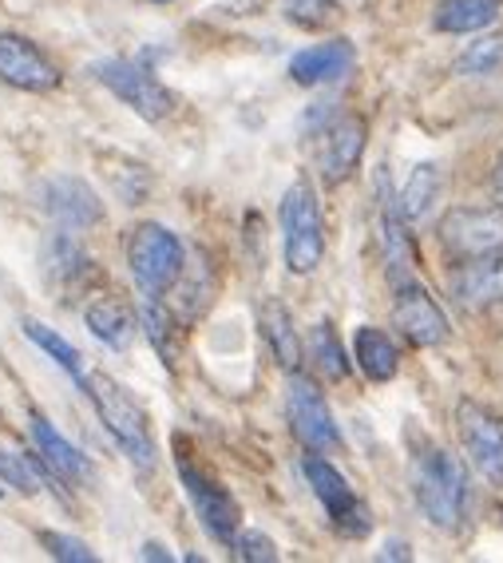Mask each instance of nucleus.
Wrapping results in <instances>:
<instances>
[{"mask_svg": "<svg viewBox=\"0 0 503 563\" xmlns=\"http://www.w3.org/2000/svg\"><path fill=\"white\" fill-rule=\"evenodd\" d=\"M41 211L68 234H88L103 222V202L91 191V183L76 175H52L41 183Z\"/></svg>", "mask_w": 503, "mask_h": 563, "instance_id": "9b49d317", "label": "nucleus"}, {"mask_svg": "<svg viewBox=\"0 0 503 563\" xmlns=\"http://www.w3.org/2000/svg\"><path fill=\"white\" fill-rule=\"evenodd\" d=\"M357 52H353L349 41H325L313 44V48L298 52L290 60V80L302 84V88H322V84H333L349 76Z\"/></svg>", "mask_w": 503, "mask_h": 563, "instance_id": "6ab92c4d", "label": "nucleus"}, {"mask_svg": "<svg viewBox=\"0 0 503 563\" xmlns=\"http://www.w3.org/2000/svg\"><path fill=\"white\" fill-rule=\"evenodd\" d=\"M143 560H152V563H171V552H167V548H159V543H147V548H143Z\"/></svg>", "mask_w": 503, "mask_h": 563, "instance_id": "72a5a7b5", "label": "nucleus"}, {"mask_svg": "<svg viewBox=\"0 0 503 563\" xmlns=\"http://www.w3.org/2000/svg\"><path fill=\"white\" fill-rule=\"evenodd\" d=\"M44 278H48L52 290L60 294V302H76L100 274H96L91 254L83 251V242L76 234L60 231L52 234L48 251H44Z\"/></svg>", "mask_w": 503, "mask_h": 563, "instance_id": "4468645a", "label": "nucleus"}, {"mask_svg": "<svg viewBox=\"0 0 503 563\" xmlns=\"http://www.w3.org/2000/svg\"><path fill=\"white\" fill-rule=\"evenodd\" d=\"M456 433H460L463 456L483 481L503 493V417L476 401L456 405Z\"/></svg>", "mask_w": 503, "mask_h": 563, "instance_id": "9d476101", "label": "nucleus"}, {"mask_svg": "<svg viewBox=\"0 0 503 563\" xmlns=\"http://www.w3.org/2000/svg\"><path fill=\"white\" fill-rule=\"evenodd\" d=\"M495 187H500V195H503V152H500V159H495Z\"/></svg>", "mask_w": 503, "mask_h": 563, "instance_id": "f704fd0d", "label": "nucleus"}, {"mask_svg": "<svg viewBox=\"0 0 503 563\" xmlns=\"http://www.w3.org/2000/svg\"><path fill=\"white\" fill-rule=\"evenodd\" d=\"M226 548H231V555L242 563H273L278 560V543L262 532H242L238 528V536H234Z\"/></svg>", "mask_w": 503, "mask_h": 563, "instance_id": "7c9ffc66", "label": "nucleus"}, {"mask_svg": "<svg viewBox=\"0 0 503 563\" xmlns=\"http://www.w3.org/2000/svg\"><path fill=\"white\" fill-rule=\"evenodd\" d=\"M83 393H88L91 405H96V412H100L103 429L115 437V444H120L123 453L132 456V464H139L143 473H152L159 449H155L152 421H147L143 405L135 401L132 393L123 389L115 377H108V373H96V377H88V389H83Z\"/></svg>", "mask_w": 503, "mask_h": 563, "instance_id": "f03ea898", "label": "nucleus"}, {"mask_svg": "<svg viewBox=\"0 0 503 563\" xmlns=\"http://www.w3.org/2000/svg\"><path fill=\"white\" fill-rule=\"evenodd\" d=\"M171 294H179L182 318H199V313H206V306H211V298H214L211 262L199 254V271H194V266H187V271H182V278H179V286H175Z\"/></svg>", "mask_w": 503, "mask_h": 563, "instance_id": "bb28decb", "label": "nucleus"}, {"mask_svg": "<svg viewBox=\"0 0 503 563\" xmlns=\"http://www.w3.org/2000/svg\"><path fill=\"white\" fill-rule=\"evenodd\" d=\"M4 493H9V488H4V481H0V500H4Z\"/></svg>", "mask_w": 503, "mask_h": 563, "instance_id": "c9c22d12", "label": "nucleus"}, {"mask_svg": "<svg viewBox=\"0 0 503 563\" xmlns=\"http://www.w3.org/2000/svg\"><path fill=\"white\" fill-rule=\"evenodd\" d=\"M282 251L290 274H313L325 258L322 202L310 179H293L282 195Z\"/></svg>", "mask_w": 503, "mask_h": 563, "instance_id": "20e7f679", "label": "nucleus"}, {"mask_svg": "<svg viewBox=\"0 0 503 563\" xmlns=\"http://www.w3.org/2000/svg\"><path fill=\"white\" fill-rule=\"evenodd\" d=\"M29 433H32V444H36V453H41L44 473L60 476V481H68V484L91 481V461L60 433V429H56V424L48 421V417L32 412Z\"/></svg>", "mask_w": 503, "mask_h": 563, "instance_id": "f3484780", "label": "nucleus"}, {"mask_svg": "<svg viewBox=\"0 0 503 563\" xmlns=\"http://www.w3.org/2000/svg\"><path fill=\"white\" fill-rule=\"evenodd\" d=\"M381 560H409V543H404V540H389V543H384Z\"/></svg>", "mask_w": 503, "mask_h": 563, "instance_id": "473e14b6", "label": "nucleus"}, {"mask_svg": "<svg viewBox=\"0 0 503 563\" xmlns=\"http://www.w3.org/2000/svg\"><path fill=\"white\" fill-rule=\"evenodd\" d=\"M0 80L16 91L48 96L64 84V71L21 32H0Z\"/></svg>", "mask_w": 503, "mask_h": 563, "instance_id": "f8f14e48", "label": "nucleus"}, {"mask_svg": "<svg viewBox=\"0 0 503 563\" xmlns=\"http://www.w3.org/2000/svg\"><path fill=\"white\" fill-rule=\"evenodd\" d=\"M353 357L361 365V373L369 382H393L396 369H401V353H396V342L377 325H361L357 338H353Z\"/></svg>", "mask_w": 503, "mask_h": 563, "instance_id": "4be33fe9", "label": "nucleus"}, {"mask_svg": "<svg viewBox=\"0 0 503 563\" xmlns=\"http://www.w3.org/2000/svg\"><path fill=\"white\" fill-rule=\"evenodd\" d=\"M179 481H182V488H187V496H191L202 528H206L219 543H231L242 528L238 500H234L219 481H211L202 468H194V464H187V461H179Z\"/></svg>", "mask_w": 503, "mask_h": 563, "instance_id": "ddd939ff", "label": "nucleus"}, {"mask_svg": "<svg viewBox=\"0 0 503 563\" xmlns=\"http://www.w3.org/2000/svg\"><path fill=\"white\" fill-rule=\"evenodd\" d=\"M41 548H48L52 560L60 563H96V552H91L83 540H71L64 532H41Z\"/></svg>", "mask_w": 503, "mask_h": 563, "instance_id": "2f4dec72", "label": "nucleus"}, {"mask_svg": "<svg viewBox=\"0 0 503 563\" xmlns=\"http://www.w3.org/2000/svg\"><path fill=\"white\" fill-rule=\"evenodd\" d=\"M302 473H305V481H310L313 496L322 500L325 516H329V523H333V532L345 536V540H365V536L372 532V512L365 508L361 496L349 488V481H345V476L325 461V453L305 456Z\"/></svg>", "mask_w": 503, "mask_h": 563, "instance_id": "39448f33", "label": "nucleus"}, {"mask_svg": "<svg viewBox=\"0 0 503 563\" xmlns=\"http://www.w3.org/2000/svg\"><path fill=\"white\" fill-rule=\"evenodd\" d=\"M503 64V32L500 36H480L476 44L460 52V60H456V71L460 76H488Z\"/></svg>", "mask_w": 503, "mask_h": 563, "instance_id": "c85d7f7f", "label": "nucleus"}, {"mask_svg": "<svg viewBox=\"0 0 503 563\" xmlns=\"http://www.w3.org/2000/svg\"><path fill=\"white\" fill-rule=\"evenodd\" d=\"M448 290L463 310H488L503 298V254L492 258H468L456 262V271L448 274Z\"/></svg>", "mask_w": 503, "mask_h": 563, "instance_id": "dca6fc26", "label": "nucleus"}, {"mask_svg": "<svg viewBox=\"0 0 503 563\" xmlns=\"http://www.w3.org/2000/svg\"><path fill=\"white\" fill-rule=\"evenodd\" d=\"M36 468H41V456L32 453H9L4 444H0V481L12 484L16 493H36L41 484H36Z\"/></svg>", "mask_w": 503, "mask_h": 563, "instance_id": "c756f323", "label": "nucleus"}, {"mask_svg": "<svg viewBox=\"0 0 503 563\" xmlns=\"http://www.w3.org/2000/svg\"><path fill=\"white\" fill-rule=\"evenodd\" d=\"M436 234L444 254L456 262L503 254V207H452Z\"/></svg>", "mask_w": 503, "mask_h": 563, "instance_id": "6e6552de", "label": "nucleus"}, {"mask_svg": "<svg viewBox=\"0 0 503 563\" xmlns=\"http://www.w3.org/2000/svg\"><path fill=\"white\" fill-rule=\"evenodd\" d=\"M278 12L293 29L322 32L342 21V0H278Z\"/></svg>", "mask_w": 503, "mask_h": 563, "instance_id": "cd10ccee", "label": "nucleus"}, {"mask_svg": "<svg viewBox=\"0 0 503 563\" xmlns=\"http://www.w3.org/2000/svg\"><path fill=\"white\" fill-rule=\"evenodd\" d=\"M91 76H96L123 108H132L135 115L147 123H163L175 111V96L163 88L152 76V68H143L139 60H103L91 68Z\"/></svg>", "mask_w": 503, "mask_h": 563, "instance_id": "423d86ee", "label": "nucleus"}, {"mask_svg": "<svg viewBox=\"0 0 503 563\" xmlns=\"http://www.w3.org/2000/svg\"><path fill=\"white\" fill-rule=\"evenodd\" d=\"M139 325H143V338L159 353V362L167 365V369H175L182 357V345H187V330H182L179 313L167 310L155 294H147V302L139 306Z\"/></svg>", "mask_w": 503, "mask_h": 563, "instance_id": "aec40b11", "label": "nucleus"}, {"mask_svg": "<svg viewBox=\"0 0 503 563\" xmlns=\"http://www.w3.org/2000/svg\"><path fill=\"white\" fill-rule=\"evenodd\" d=\"M83 322H88L91 338L103 342L108 350H127L135 342V325H139V310H135L127 298H115V294H96L88 306H83Z\"/></svg>", "mask_w": 503, "mask_h": 563, "instance_id": "a211bd4d", "label": "nucleus"}, {"mask_svg": "<svg viewBox=\"0 0 503 563\" xmlns=\"http://www.w3.org/2000/svg\"><path fill=\"white\" fill-rule=\"evenodd\" d=\"M393 325L404 333V342L416 345V350H436V345L452 338L448 313L440 310V302L416 278L393 282Z\"/></svg>", "mask_w": 503, "mask_h": 563, "instance_id": "1a4fd4ad", "label": "nucleus"}, {"mask_svg": "<svg viewBox=\"0 0 503 563\" xmlns=\"http://www.w3.org/2000/svg\"><path fill=\"white\" fill-rule=\"evenodd\" d=\"M413 496L424 520L440 532H460L468 516V476L463 464L440 444H421L413 456Z\"/></svg>", "mask_w": 503, "mask_h": 563, "instance_id": "f257e3e1", "label": "nucleus"}, {"mask_svg": "<svg viewBox=\"0 0 503 563\" xmlns=\"http://www.w3.org/2000/svg\"><path fill=\"white\" fill-rule=\"evenodd\" d=\"M155 4H167V0H155Z\"/></svg>", "mask_w": 503, "mask_h": 563, "instance_id": "e433bc0d", "label": "nucleus"}, {"mask_svg": "<svg viewBox=\"0 0 503 563\" xmlns=\"http://www.w3.org/2000/svg\"><path fill=\"white\" fill-rule=\"evenodd\" d=\"M436 195H440V167L436 163H416L409 183L396 195V211L404 214V222H421L424 214L433 211Z\"/></svg>", "mask_w": 503, "mask_h": 563, "instance_id": "393cba45", "label": "nucleus"}, {"mask_svg": "<svg viewBox=\"0 0 503 563\" xmlns=\"http://www.w3.org/2000/svg\"><path fill=\"white\" fill-rule=\"evenodd\" d=\"M365 140H369V128H365L361 115H342L337 123L325 128L322 155H317V167H322L325 187H342V183L361 167Z\"/></svg>", "mask_w": 503, "mask_h": 563, "instance_id": "2eb2a0df", "label": "nucleus"}, {"mask_svg": "<svg viewBox=\"0 0 503 563\" xmlns=\"http://www.w3.org/2000/svg\"><path fill=\"white\" fill-rule=\"evenodd\" d=\"M123 251H127V271L139 282V290L155 294V298H167L179 286L182 271H187V246L163 222H139V227H132Z\"/></svg>", "mask_w": 503, "mask_h": 563, "instance_id": "7ed1b4c3", "label": "nucleus"}, {"mask_svg": "<svg viewBox=\"0 0 503 563\" xmlns=\"http://www.w3.org/2000/svg\"><path fill=\"white\" fill-rule=\"evenodd\" d=\"M286 412H290L293 437L310 453H337L342 449V429H337V417H333L325 393L317 389L313 377L298 369L290 373V385H286Z\"/></svg>", "mask_w": 503, "mask_h": 563, "instance_id": "0eeeda50", "label": "nucleus"}, {"mask_svg": "<svg viewBox=\"0 0 503 563\" xmlns=\"http://www.w3.org/2000/svg\"><path fill=\"white\" fill-rule=\"evenodd\" d=\"M21 330H24V338H29V342L36 345L44 357H48V362H56V369H64L71 382L80 385V389H88V373H83V357H80V350H76V345L64 342L60 333L52 330V325L36 322V318H24Z\"/></svg>", "mask_w": 503, "mask_h": 563, "instance_id": "b1692460", "label": "nucleus"}, {"mask_svg": "<svg viewBox=\"0 0 503 563\" xmlns=\"http://www.w3.org/2000/svg\"><path fill=\"white\" fill-rule=\"evenodd\" d=\"M258 330H262L266 345H270L273 362L282 365L286 373L302 369V338H298V330H293V313L286 310L278 298H270V302L258 310Z\"/></svg>", "mask_w": 503, "mask_h": 563, "instance_id": "412c9836", "label": "nucleus"}, {"mask_svg": "<svg viewBox=\"0 0 503 563\" xmlns=\"http://www.w3.org/2000/svg\"><path fill=\"white\" fill-rule=\"evenodd\" d=\"M305 353H310L313 369L329 377V382H345L349 377V357L342 350V338L329 322H317L310 330V342H305Z\"/></svg>", "mask_w": 503, "mask_h": 563, "instance_id": "a878e982", "label": "nucleus"}, {"mask_svg": "<svg viewBox=\"0 0 503 563\" xmlns=\"http://www.w3.org/2000/svg\"><path fill=\"white\" fill-rule=\"evenodd\" d=\"M503 0H440L433 24L436 32H452V36H468V32H483L500 21Z\"/></svg>", "mask_w": 503, "mask_h": 563, "instance_id": "5701e85b", "label": "nucleus"}]
</instances>
